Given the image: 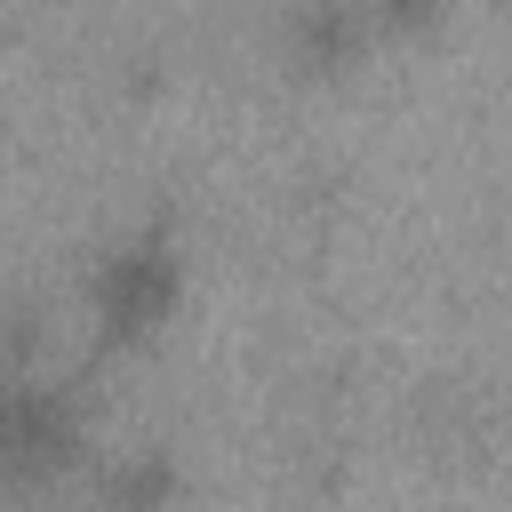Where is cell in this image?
I'll use <instances>...</instances> for the list:
<instances>
[{
	"instance_id": "1",
	"label": "cell",
	"mask_w": 512,
	"mask_h": 512,
	"mask_svg": "<svg viewBox=\"0 0 512 512\" xmlns=\"http://www.w3.org/2000/svg\"><path fill=\"white\" fill-rule=\"evenodd\" d=\"M176 304H184V248H176L168 224L128 232V240L96 264V280H88V312H96V336H104V344H144V336H160V328L176 320Z\"/></svg>"
},
{
	"instance_id": "2",
	"label": "cell",
	"mask_w": 512,
	"mask_h": 512,
	"mask_svg": "<svg viewBox=\"0 0 512 512\" xmlns=\"http://www.w3.org/2000/svg\"><path fill=\"white\" fill-rule=\"evenodd\" d=\"M80 456V408L24 368H0V480H56Z\"/></svg>"
},
{
	"instance_id": "3",
	"label": "cell",
	"mask_w": 512,
	"mask_h": 512,
	"mask_svg": "<svg viewBox=\"0 0 512 512\" xmlns=\"http://www.w3.org/2000/svg\"><path fill=\"white\" fill-rule=\"evenodd\" d=\"M368 56H376L368 0H296V16H288V64L304 80H344Z\"/></svg>"
},
{
	"instance_id": "4",
	"label": "cell",
	"mask_w": 512,
	"mask_h": 512,
	"mask_svg": "<svg viewBox=\"0 0 512 512\" xmlns=\"http://www.w3.org/2000/svg\"><path fill=\"white\" fill-rule=\"evenodd\" d=\"M440 16H448V0H368L376 40H424Z\"/></svg>"
},
{
	"instance_id": "5",
	"label": "cell",
	"mask_w": 512,
	"mask_h": 512,
	"mask_svg": "<svg viewBox=\"0 0 512 512\" xmlns=\"http://www.w3.org/2000/svg\"><path fill=\"white\" fill-rule=\"evenodd\" d=\"M112 496H168V472H112Z\"/></svg>"
}]
</instances>
